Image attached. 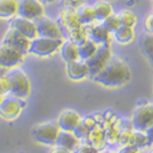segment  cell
<instances>
[{
    "label": "cell",
    "mask_w": 153,
    "mask_h": 153,
    "mask_svg": "<svg viewBox=\"0 0 153 153\" xmlns=\"http://www.w3.org/2000/svg\"><path fill=\"white\" fill-rule=\"evenodd\" d=\"M0 92L4 94H9L10 92V83H9V79L7 76H0Z\"/></svg>",
    "instance_id": "obj_34"
},
{
    "label": "cell",
    "mask_w": 153,
    "mask_h": 153,
    "mask_svg": "<svg viewBox=\"0 0 153 153\" xmlns=\"http://www.w3.org/2000/svg\"><path fill=\"white\" fill-rule=\"evenodd\" d=\"M99 48V45L97 43H94L93 41H91L90 38L86 39L85 42H82L81 44H79V55H80V60L86 61L87 59H90Z\"/></svg>",
    "instance_id": "obj_24"
},
{
    "label": "cell",
    "mask_w": 153,
    "mask_h": 153,
    "mask_svg": "<svg viewBox=\"0 0 153 153\" xmlns=\"http://www.w3.org/2000/svg\"><path fill=\"white\" fill-rule=\"evenodd\" d=\"M88 27V38L98 45H110L111 33H109L100 22H94Z\"/></svg>",
    "instance_id": "obj_13"
},
{
    "label": "cell",
    "mask_w": 153,
    "mask_h": 153,
    "mask_svg": "<svg viewBox=\"0 0 153 153\" xmlns=\"http://www.w3.org/2000/svg\"><path fill=\"white\" fill-rule=\"evenodd\" d=\"M36 26H37L38 37L53 38V39H65L58 22L52 19L43 16L36 21Z\"/></svg>",
    "instance_id": "obj_10"
},
{
    "label": "cell",
    "mask_w": 153,
    "mask_h": 153,
    "mask_svg": "<svg viewBox=\"0 0 153 153\" xmlns=\"http://www.w3.org/2000/svg\"><path fill=\"white\" fill-rule=\"evenodd\" d=\"M56 22L60 26L65 39L71 32L76 31L77 28H80L82 26V25L80 23V21H79L76 10H72V9H61Z\"/></svg>",
    "instance_id": "obj_11"
},
{
    "label": "cell",
    "mask_w": 153,
    "mask_h": 153,
    "mask_svg": "<svg viewBox=\"0 0 153 153\" xmlns=\"http://www.w3.org/2000/svg\"><path fill=\"white\" fill-rule=\"evenodd\" d=\"M131 70L129 65L118 56H111L100 72L93 76L92 80L108 88H118L125 86L131 80Z\"/></svg>",
    "instance_id": "obj_1"
},
{
    "label": "cell",
    "mask_w": 153,
    "mask_h": 153,
    "mask_svg": "<svg viewBox=\"0 0 153 153\" xmlns=\"http://www.w3.org/2000/svg\"><path fill=\"white\" fill-rule=\"evenodd\" d=\"M19 0H0V19L11 20L17 16Z\"/></svg>",
    "instance_id": "obj_20"
},
{
    "label": "cell",
    "mask_w": 153,
    "mask_h": 153,
    "mask_svg": "<svg viewBox=\"0 0 153 153\" xmlns=\"http://www.w3.org/2000/svg\"><path fill=\"white\" fill-rule=\"evenodd\" d=\"M152 6H153V0H152Z\"/></svg>",
    "instance_id": "obj_44"
},
{
    "label": "cell",
    "mask_w": 153,
    "mask_h": 153,
    "mask_svg": "<svg viewBox=\"0 0 153 153\" xmlns=\"http://www.w3.org/2000/svg\"><path fill=\"white\" fill-rule=\"evenodd\" d=\"M145 28L148 33H153V12L146 16L145 19Z\"/></svg>",
    "instance_id": "obj_35"
},
{
    "label": "cell",
    "mask_w": 153,
    "mask_h": 153,
    "mask_svg": "<svg viewBox=\"0 0 153 153\" xmlns=\"http://www.w3.org/2000/svg\"><path fill=\"white\" fill-rule=\"evenodd\" d=\"M85 142L92 145L93 147H96L99 151H102V149H103L107 146L104 126H103V124H102V121H99L93 127V129H91V131H90V134H88L87 138L85 140Z\"/></svg>",
    "instance_id": "obj_18"
},
{
    "label": "cell",
    "mask_w": 153,
    "mask_h": 153,
    "mask_svg": "<svg viewBox=\"0 0 153 153\" xmlns=\"http://www.w3.org/2000/svg\"><path fill=\"white\" fill-rule=\"evenodd\" d=\"M131 132H132V129H131V127H125V129H121L120 132H119L118 140H117V143H118L120 147L129 145Z\"/></svg>",
    "instance_id": "obj_30"
},
{
    "label": "cell",
    "mask_w": 153,
    "mask_h": 153,
    "mask_svg": "<svg viewBox=\"0 0 153 153\" xmlns=\"http://www.w3.org/2000/svg\"><path fill=\"white\" fill-rule=\"evenodd\" d=\"M25 54L11 48L6 44L0 43V66L5 70L19 68L25 60Z\"/></svg>",
    "instance_id": "obj_9"
},
{
    "label": "cell",
    "mask_w": 153,
    "mask_h": 153,
    "mask_svg": "<svg viewBox=\"0 0 153 153\" xmlns=\"http://www.w3.org/2000/svg\"><path fill=\"white\" fill-rule=\"evenodd\" d=\"M141 149H138L131 145H126V146H123L120 147V149L118 151V153H140Z\"/></svg>",
    "instance_id": "obj_36"
},
{
    "label": "cell",
    "mask_w": 153,
    "mask_h": 153,
    "mask_svg": "<svg viewBox=\"0 0 153 153\" xmlns=\"http://www.w3.org/2000/svg\"><path fill=\"white\" fill-rule=\"evenodd\" d=\"M90 131H91V129L88 127L83 121H82V119H81V121H80V124L76 126V129L74 130V134L77 136L81 141H85V140L87 138V136H88V134H90Z\"/></svg>",
    "instance_id": "obj_31"
},
{
    "label": "cell",
    "mask_w": 153,
    "mask_h": 153,
    "mask_svg": "<svg viewBox=\"0 0 153 153\" xmlns=\"http://www.w3.org/2000/svg\"><path fill=\"white\" fill-rule=\"evenodd\" d=\"M81 115L76 111V110H72V109H66L64 110L59 118H58V126L60 130H64V131H74L76 129L81 121Z\"/></svg>",
    "instance_id": "obj_15"
},
{
    "label": "cell",
    "mask_w": 153,
    "mask_h": 153,
    "mask_svg": "<svg viewBox=\"0 0 153 153\" xmlns=\"http://www.w3.org/2000/svg\"><path fill=\"white\" fill-rule=\"evenodd\" d=\"M11 23H10V27L11 28H15L16 31H19L20 33H22L23 36H26L28 39H34V38L38 37L37 34V26H36V22L27 20V19H23L20 16H15L14 19H11Z\"/></svg>",
    "instance_id": "obj_14"
},
{
    "label": "cell",
    "mask_w": 153,
    "mask_h": 153,
    "mask_svg": "<svg viewBox=\"0 0 153 153\" xmlns=\"http://www.w3.org/2000/svg\"><path fill=\"white\" fill-rule=\"evenodd\" d=\"M66 74L69 79L72 81H81L87 77H90V71L86 61L83 60H76L71 62H66Z\"/></svg>",
    "instance_id": "obj_16"
},
{
    "label": "cell",
    "mask_w": 153,
    "mask_h": 153,
    "mask_svg": "<svg viewBox=\"0 0 153 153\" xmlns=\"http://www.w3.org/2000/svg\"><path fill=\"white\" fill-rule=\"evenodd\" d=\"M9 70H5L4 68H1L0 66V76H4V75H6V72H7Z\"/></svg>",
    "instance_id": "obj_39"
},
{
    "label": "cell",
    "mask_w": 153,
    "mask_h": 153,
    "mask_svg": "<svg viewBox=\"0 0 153 153\" xmlns=\"http://www.w3.org/2000/svg\"><path fill=\"white\" fill-rule=\"evenodd\" d=\"M59 52H60V55H61L62 60L65 62H71V61L80 60L79 44H76L75 42H72L70 39H64L62 41Z\"/></svg>",
    "instance_id": "obj_19"
},
{
    "label": "cell",
    "mask_w": 153,
    "mask_h": 153,
    "mask_svg": "<svg viewBox=\"0 0 153 153\" xmlns=\"http://www.w3.org/2000/svg\"><path fill=\"white\" fill-rule=\"evenodd\" d=\"M66 39H70V41L75 42L76 44H81L82 42L88 39V27L87 26H81L80 28H77L76 31L71 32L66 37Z\"/></svg>",
    "instance_id": "obj_28"
},
{
    "label": "cell",
    "mask_w": 153,
    "mask_h": 153,
    "mask_svg": "<svg viewBox=\"0 0 153 153\" xmlns=\"http://www.w3.org/2000/svg\"><path fill=\"white\" fill-rule=\"evenodd\" d=\"M92 6H93V11H94L96 22L104 21L108 16H110L113 14V6L107 0H99V1H97Z\"/></svg>",
    "instance_id": "obj_21"
},
{
    "label": "cell",
    "mask_w": 153,
    "mask_h": 153,
    "mask_svg": "<svg viewBox=\"0 0 153 153\" xmlns=\"http://www.w3.org/2000/svg\"><path fill=\"white\" fill-rule=\"evenodd\" d=\"M49 153H72L65 148H61V147H58V146H53V149L50 151Z\"/></svg>",
    "instance_id": "obj_38"
},
{
    "label": "cell",
    "mask_w": 153,
    "mask_h": 153,
    "mask_svg": "<svg viewBox=\"0 0 153 153\" xmlns=\"http://www.w3.org/2000/svg\"><path fill=\"white\" fill-rule=\"evenodd\" d=\"M59 131H60V129H59L58 124L49 121V123H43V124L37 125L32 131V135L38 143L53 147V146H55Z\"/></svg>",
    "instance_id": "obj_4"
},
{
    "label": "cell",
    "mask_w": 153,
    "mask_h": 153,
    "mask_svg": "<svg viewBox=\"0 0 153 153\" xmlns=\"http://www.w3.org/2000/svg\"><path fill=\"white\" fill-rule=\"evenodd\" d=\"M109 1H117V0H109Z\"/></svg>",
    "instance_id": "obj_43"
},
{
    "label": "cell",
    "mask_w": 153,
    "mask_h": 153,
    "mask_svg": "<svg viewBox=\"0 0 153 153\" xmlns=\"http://www.w3.org/2000/svg\"><path fill=\"white\" fill-rule=\"evenodd\" d=\"M131 129L135 131H146L153 125V104L147 103L135 109L131 118Z\"/></svg>",
    "instance_id": "obj_5"
},
{
    "label": "cell",
    "mask_w": 153,
    "mask_h": 153,
    "mask_svg": "<svg viewBox=\"0 0 153 153\" xmlns=\"http://www.w3.org/2000/svg\"><path fill=\"white\" fill-rule=\"evenodd\" d=\"M111 56H113V52L110 49V45H99L97 52L90 59L86 60L91 79L104 69L108 61L111 59Z\"/></svg>",
    "instance_id": "obj_6"
},
{
    "label": "cell",
    "mask_w": 153,
    "mask_h": 153,
    "mask_svg": "<svg viewBox=\"0 0 153 153\" xmlns=\"http://www.w3.org/2000/svg\"><path fill=\"white\" fill-rule=\"evenodd\" d=\"M74 153H100V152H99V149H97V148L93 147L92 145L82 141V142L80 143V146L76 148V151H75Z\"/></svg>",
    "instance_id": "obj_33"
},
{
    "label": "cell",
    "mask_w": 153,
    "mask_h": 153,
    "mask_svg": "<svg viewBox=\"0 0 153 153\" xmlns=\"http://www.w3.org/2000/svg\"><path fill=\"white\" fill-rule=\"evenodd\" d=\"M148 153H153V146H152V148L148 151Z\"/></svg>",
    "instance_id": "obj_42"
},
{
    "label": "cell",
    "mask_w": 153,
    "mask_h": 153,
    "mask_svg": "<svg viewBox=\"0 0 153 153\" xmlns=\"http://www.w3.org/2000/svg\"><path fill=\"white\" fill-rule=\"evenodd\" d=\"M141 48L147 59L153 65V33H145L141 38Z\"/></svg>",
    "instance_id": "obj_27"
},
{
    "label": "cell",
    "mask_w": 153,
    "mask_h": 153,
    "mask_svg": "<svg viewBox=\"0 0 153 153\" xmlns=\"http://www.w3.org/2000/svg\"><path fill=\"white\" fill-rule=\"evenodd\" d=\"M82 141L74 134V131H64V130H60L59 134H58V137H56V142H55V146L58 147H61V148H65L70 152H75L76 148L80 146Z\"/></svg>",
    "instance_id": "obj_17"
},
{
    "label": "cell",
    "mask_w": 153,
    "mask_h": 153,
    "mask_svg": "<svg viewBox=\"0 0 153 153\" xmlns=\"http://www.w3.org/2000/svg\"><path fill=\"white\" fill-rule=\"evenodd\" d=\"M120 26H126V27H135V25L137 23V17L130 10H120L117 14Z\"/></svg>",
    "instance_id": "obj_26"
},
{
    "label": "cell",
    "mask_w": 153,
    "mask_h": 153,
    "mask_svg": "<svg viewBox=\"0 0 153 153\" xmlns=\"http://www.w3.org/2000/svg\"><path fill=\"white\" fill-rule=\"evenodd\" d=\"M64 39H53V38H44V37H37L31 41L28 53L36 56H50L55 54L60 49V45Z\"/></svg>",
    "instance_id": "obj_3"
},
{
    "label": "cell",
    "mask_w": 153,
    "mask_h": 153,
    "mask_svg": "<svg viewBox=\"0 0 153 153\" xmlns=\"http://www.w3.org/2000/svg\"><path fill=\"white\" fill-rule=\"evenodd\" d=\"M100 23L103 25L104 28H105L109 33H111V34L120 27V22H119V19H118L117 14H111L110 16H108L104 21H102Z\"/></svg>",
    "instance_id": "obj_29"
},
{
    "label": "cell",
    "mask_w": 153,
    "mask_h": 153,
    "mask_svg": "<svg viewBox=\"0 0 153 153\" xmlns=\"http://www.w3.org/2000/svg\"><path fill=\"white\" fill-rule=\"evenodd\" d=\"M113 37L120 44H129L135 39V31L134 27L120 26L115 32L113 33Z\"/></svg>",
    "instance_id": "obj_23"
},
{
    "label": "cell",
    "mask_w": 153,
    "mask_h": 153,
    "mask_svg": "<svg viewBox=\"0 0 153 153\" xmlns=\"http://www.w3.org/2000/svg\"><path fill=\"white\" fill-rule=\"evenodd\" d=\"M6 96H9V94H4V93H1V92H0V103H1V102L6 98Z\"/></svg>",
    "instance_id": "obj_40"
},
{
    "label": "cell",
    "mask_w": 153,
    "mask_h": 153,
    "mask_svg": "<svg viewBox=\"0 0 153 153\" xmlns=\"http://www.w3.org/2000/svg\"><path fill=\"white\" fill-rule=\"evenodd\" d=\"M44 5L41 0H19L17 16L37 21L44 16Z\"/></svg>",
    "instance_id": "obj_7"
},
{
    "label": "cell",
    "mask_w": 153,
    "mask_h": 153,
    "mask_svg": "<svg viewBox=\"0 0 153 153\" xmlns=\"http://www.w3.org/2000/svg\"><path fill=\"white\" fill-rule=\"evenodd\" d=\"M6 76L10 83L9 96H12L19 99H26L31 93V81L23 70L15 68L6 72Z\"/></svg>",
    "instance_id": "obj_2"
},
{
    "label": "cell",
    "mask_w": 153,
    "mask_h": 153,
    "mask_svg": "<svg viewBox=\"0 0 153 153\" xmlns=\"http://www.w3.org/2000/svg\"><path fill=\"white\" fill-rule=\"evenodd\" d=\"M85 4V0H60L61 9H72L76 10Z\"/></svg>",
    "instance_id": "obj_32"
},
{
    "label": "cell",
    "mask_w": 153,
    "mask_h": 153,
    "mask_svg": "<svg viewBox=\"0 0 153 153\" xmlns=\"http://www.w3.org/2000/svg\"><path fill=\"white\" fill-rule=\"evenodd\" d=\"M145 132H146V136H147V140H148V147L153 146V125L151 127H148Z\"/></svg>",
    "instance_id": "obj_37"
},
{
    "label": "cell",
    "mask_w": 153,
    "mask_h": 153,
    "mask_svg": "<svg viewBox=\"0 0 153 153\" xmlns=\"http://www.w3.org/2000/svg\"><path fill=\"white\" fill-rule=\"evenodd\" d=\"M25 108V100L12 96H6V98L0 103V117L5 120H16Z\"/></svg>",
    "instance_id": "obj_8"
},
{
    "label": "cell",
    "mask_w": 153,
    "mask_h": 153,
    "mask_svg": "<svg viewBox=\"0 0 153 153\" xmlns=\"http://www.w3.org/2000/svg\"><path fill=\"white\" fill-rule=\"evenodd\" d=\"M76 14H77L79 21L82 26H90V25L96 22L94 11H93L92 5H87V4L81 5L79 9H76Z\"/></svg>",
    "instance_id": "obj_22"
},
{
    "label": "cell",
    "mask_w": 153,
    "mask_h": 153,
    "mask_svg": "<svg viewBox=\"0 0 153 153\" xmlns=\"http://www.w3.org/2000/svg\"><path fill=\"white\" fill-rule=\"evenodd\" d=\"M129 145H131V146H134V147H136L138 149H143V148L148 147V140H147L146 132L132 130Z\"/></svg>",
    "instance_id": "obj_25"
},
{
    "label": "cell",
    "mask_w": 153,
    "mask_h": 153,
    "mask_svg": "<svg viewBox=\"0 0 153 153\" xmlns=\"http://www.w3.org/2000/svg\"><path fill=\"white\" fill-rule=\"evenodd\" d=\"M1 43L14 48V49L19 50V52H21L22 54L26 55V54H28V50H30L31 39H28L26 36H23L22 33H20L15 28L10 27L9 31L5 33Z\"/></svg>",
    "instance_id": "obj_12"
},
{
    "label": "cell",
    "mask_w": 153,
    "mask_h": 153,
    "mask_svg": "<svg viewBox=\"0 0 153 153\" xmlns=\"http://www.w3.org/2000/svg\"><path fill=\"white\" fill-rule=\"evenodd\" d=\"M42 3H45V4H52V3H54L55 0H41Z\"/></svg>",
    "instance_id": "obj_41"
}]
</instances>
